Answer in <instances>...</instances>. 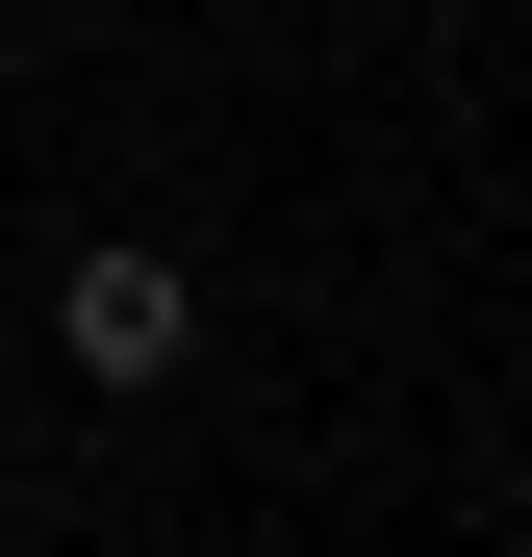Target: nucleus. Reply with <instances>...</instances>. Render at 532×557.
Segmentation results:
<instances>
[{"instance_id": "obj_1", "label": "nucleus", "mask_w": 532, "mask_h": 557, "mask_svg": "<svg viewBox=\"0 0 532 557\" xmlns=\"http://www.w3.org/2000/svg\"><path fill=\"white\" fill-rule=\"evenodd\" d=\"M51 355H76L102 406H152L177 355H203V278H177L152 228H102V253H51Z\"/></svg>"}]
</instances>
